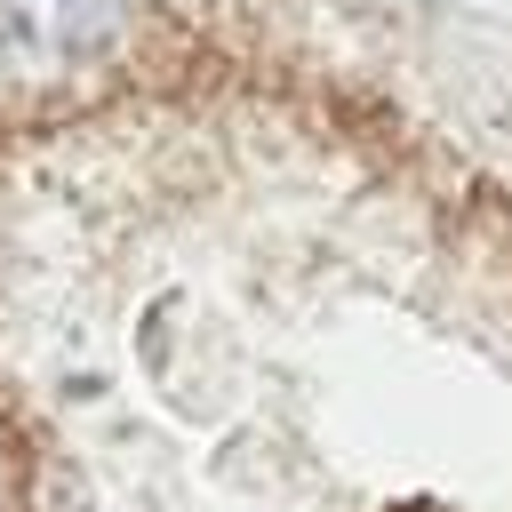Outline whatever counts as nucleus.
I'll return each mask as SVG.
<instances>
[{"label": "nucleus", "instance_id": "f257e3e1", "mask_svg": "<svg viewBox=\"0 0 512 512\" xmlns=\"http://www.w3.org/2000/svg\"><path fill=\"white\" fill-rule=\"evenodd\" d=\"M0 8L40 56H64V64L96 56L112 40V16H120V0H0Z\"/></svg>", "mask_w": 512, "mask_h": 512}]
</instances>
